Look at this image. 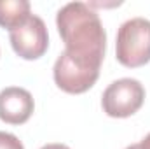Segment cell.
<instances>
[{"instance_id": "9c48e42d", "label": "cell", "mask_w": 150, "mask_h": 149, "mask_svg": "<svg viewBox=\"0 0 150 149\" xmlns=\"http://www.w3.org/2000/svg\"><path fill=\"white\" fill-rule=\"evenodd\" d=\"M40 149H70V148L65 146V144H58V142H54V144H45V146H42Z\"/></svg>"}, {"instance_id": "277c9868", "label": "cell", "mask_w": 150, "mask_h": 149, "mask_svg": "<svg viewBox=\"0 0 150 149\" xmlns=\"http://www.w3.org/2000/svg\"><path fill=\"white\" fill-rule=\"evenodd\" d=\"M14 53L23 60H38L49 47V34L42 18L32 14L23 25L9 32Z\"/></svg>"}, {"instance_id": "6da1fadb", "label": "cell", "mask_w": 150, "mask_h": 149, "mask_svg": "<svg viewBox=\"0 0 150 149\" xmlns=\"http://www.w3.org/2000/svg\"><path fill=\"white\" fill-rule=\"evenodd\" d=\"M56 27L65 51L54 63V82L65 93H86L96 84L105 58L107 32L103 23L87 4L70 2L58 11Z\"/></svg>"}, {"instance_id": "52a82bcc", "label": "cell", "mask_w": 150, "mask_h": 149, "mask_svg": "<svg viewBox=\"0 0 150 149\" xmlns=\"http://www.w3.org/2000/svg\"><path fill=\"white\" fill-rule=\"evenodd\" d=\"M0 149H25V146L14 133L0 132Z\"/></svg>"}, {"instance_id": "7a4b0ae2", "label": "cell", "mask_w": 150, "mask_h": 149, "mask_svg": "<svg viewBox=\"0 0 150 149\" xmlns=\"http://www.w3.org/2000/svg\"><path fill=\"white\" fill-rule=\"evenodd\" d=\"M117 62L127 69H138L150 62V21L131 18L124 21L115 39Z\"/></svg>"}, {"instance_id": "8992f818", "label": "cell", "mask_w": 150, "mask_h": 149, "mask_svg": "<svg viewBox=\"0 0 150 149\" xmlns=\"http://www.w3.org/2000/svg\"><path fill=\"white\" fill-rule=\"evenodd\" d=\"M32 16L28 0H0V27L9 32L23 25Z\"/></svg>"}, {"instance_id": "ba28073f", "label": "cell", "mask_w": 150, "mask_h": 149, "mask_svg": "<svg viewBox=\"0 0 150 149\" xmlns=\"http://www.w3.org/2000/svg\"><path fill=\"white\" fill-rule=\"evenodd\" d=\"M126 149H150V133H149V135H145L140 142L131 144V146H127Z\"/></svg>"}, {"instance_id": "5b68a950", "label": "cell", "mask_w": 150, "mask_h": 149, "mask_svg": "<svg viewBox=\"0 0 150 149\" xmlns=\"http://www.w3.org/2000/svg\"><path fill=\"white\" fill-rule=\"evenodd\" d=\"M35 109L33 97L28 90L9 86L0 91V119L7 125L26 123Z\"/></svg>"}, {"instance_id": "3957f363", "label": "cell", "mask_w": 150, "mask_h": 149, "mask_svg": "<svg viewBox=\"0 0 150 149\" xmlns=\"http://www.w3.org/2000/svg\"><path fill=\"white\" fill-rule=\"evenodd\" d=\"M145 88L138 79L122 77L108 84L101 97L103 112L110 117H129L142 109Z\"/></svg>"}]
</instances>
